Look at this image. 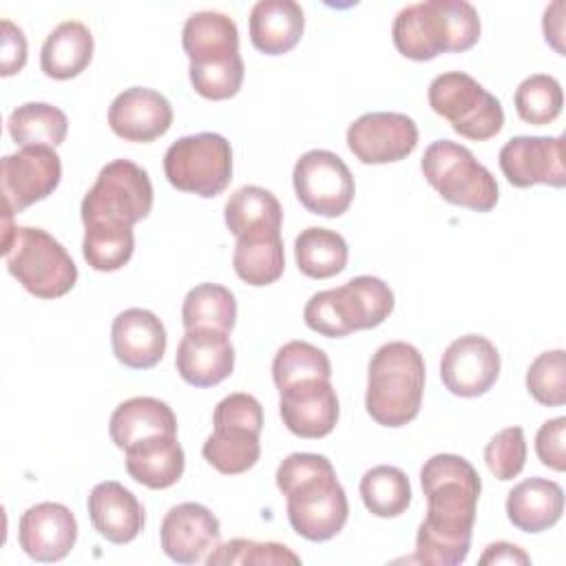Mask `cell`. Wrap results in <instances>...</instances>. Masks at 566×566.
<instances>
[{"instance_id":"1","label":"cell","mask_w":566,"mask_h":566,"mask_svg":"<svg viewBox=\"0 0 566 566\" xmlns=\"http://www.w3.org/2000/svg\"><path fill=\"white\" fill-rule=\"evenodd\" d=\"M427 515L416 533V559L458 566L467 559L482 482L473 464L455 453H436L420 469Z\"/></svg>"},{"instance_id":"2","label":"cell","mask_w":566,"mask_h":566,"mask_svg":"<svg viewBox=\"0 0 566 566\" xmlns=\"http://www.w3.org/2000/svg\"><path fill=\"white\" fill-rule=\"evenodd\" d=\"M290 526L310 542H327L347 522L349 504L332 462L318 453H290L276 469Z\"/></svg>"},{"instance_id":"3","label":"cell","mask_w":566,"mask_h":566,"mask_svg":"<svg viewBox=\"0 0 566 566\" xmlns=\"http://www.w3.org/2000/svg\"><path fill=\"white\" fill-rule=\"evenodd\" d=\"M480 15L464 0H427L407 4L391 24V40L400 55L427 62L440 53L469 51L480 40Z\"/></svg>"},{"instance_id":"4","label":"cell","mask_w":566,"mask_h":566,"mask_svg":"<svg viewBox=\"0 0 566 566\" xmlns=\"http://www.w3.org/2000/svg\"><path fill=\"white\" fill-rule=\"evenodd\" d=\"M424 358L405 340L380 345L367 367L365 409L382 427L409 424L422 405Z\"/></svg>"},{"instance_id":"5","label":"cell","mask_w":566,"mask_h":566,"mask_svg":"<svg viewBox=\"0 0 566 566\" xmlns=\"http://www.w3.org/2000/svg\"><path fill=\"white\" fill-rule=\"evenodd\" d=\"M2 254L9 274L38 298H60L77 281L66 248L42 228L11 226V214H4Z\"/></svg>"},{"instance_id":"6","label":"cell","mask_w":566,"mask_h":566,"mask_svg":"<svg viewBox=\"0 0 566 566\" xmlns=\"http://www.w3.org/2000/svg\"><path fill=\"white\" fill-rule=\"evenodd\" d=\"M394 305L391 287L378 276L363 274L340 287L312 294L303 321L321 336L343 338L358 329L378 327L394 312Z\"/></svg>"},{"instance_id":"7","label":"cell","mask_w":566,"mask_h":566,"mask_svg":"<svg viewBox=\"0 0 566 566\" xmlns=\"http://www.w3.org/2000/svg\"><path fill=\"white\" fill-rule=\"evenodd\" d=\"M420 170L429 186L453 206L489 212L497 203L495 177L458 142L438 139L429 144L420 159Z\"/></svg>"},{"instance_id":"8","label":"cell","mask_w":566,"mask_h":566,"mask_svg":"<svg viewBox=\"0 0 566 566\" xmlns=\"http://www.w3.org/2000/svg\"><path fill=\"white\" fill-rule=\"evenodd\" d=\"M212 424L214 431L201 447L208 464L223 475H239L259 462L263 407L254 396L237 391L219 400Z\"/></svg>"},{"instance_id":"9","label":"cell","mask_w":566,"mask_h":566,"mask_svg":"<svg viewBox=\"0 0 566 566\" xmlns=\"http://www.w3.org/2000/svg\"><path fill=\"white\" fill-rule=\"evenodd\" d=\"M427 97L433 113L444 117L451 128L467 139H491L504 126L500 99L462 71L436 75L429 84Z\"/></svg>"},{"instance_id":"10","label":"cell","mask_w":566,"mask_h":566,"mask_svg":"<svg viewBox=\"0 0 566 566\" xmlns=\"http://www.w3.org/2000/svg\"><path fill=\"white\" fill-rule=\"evenodd\" d=\"M164 172L168 184L181 192L217 197L232 179L230 142L219 133L179 137L164 155Z\"/></svg>"},{"instance_id":"11","label":"cell","mask_w":566,"mask_h":566,"mask_svg":"<svg viewBox=\"0 0 566 566\" xmlns=\"http://www.w3.org/2000/svg\"><path fill=\"white\" fill-rule=\"evenodd\" d=\"M153 210V184L148 172L130 159L108 161L80 206L82 223L111 221L135 226Z\"/></svg>"},{"instance_id":"12","label":"cell","mask_w":566,"mask_h":566,"mask_svg":"<svg viewBox=\"0 0 566 566\" xmlns=\"http://www.w3.org/2000/svg\"><path fill=\"white\" fill-rule=\"evenodd\" d=\"M294 192L305 210L321 217H340L349 210L356 192L354 175L332 150L303 153L292 170Z\"/></svg>"},{"instance_id":"13","label":"cell","mask_w":566,"mask_h":566,"mask_svg":"<svg viewBox=\"0 0 566 566\" xmlns=\"http://www.w3.org/2000/svg\"><path fill=\"white\" fill-rule=\"evenodd\" d=\"M62 179V161L51 146H24L2 157V206L4 214L22 212L46 199Z\"/></svg>"},{"instance_id":"14","label":"cell","mask_w":566,"mask_h":566,"mask_svg":"<svg viewBox=\"0 0 566 566\" xmlns=\"http://www.w3.org/2000/svg\"><path fill=\"white\" fill-rule=\"evenodd\" d=\"M347 146L360 164H391L418 146V126L405 113H365L347 128Z\"/></svg>"},{"instance_id":"15","label":"cell","mask_w":566,"mask_h":566,"mask_svg":"<svg viewBox=\"0 0 566 566\" xmlns=\"http://www.w3.org/2000/svg\"><path fill=\"white\" fill-rule=\"evenodd\" d=\"M500 376L497 347L480 334H464L449 343L440 360L442 385L460 398L486 394Z\"/></svg>"},{"instance_id":"16","label":"cell","mask_w":566,"mask_h":566,"mask_svg":"<svg viewBox=\"0 0 566 566\" xmlns=\"http://www.w3.org/2000/svg\"><path fill=\"white\" fill-rule=\"evenodd\" d=\"M500 170L509 184L515 188H528L535 184H546L553 188H564V137H537L520 135L509 139L500 148Z\"/></svg>"},{"instance_id":"17","label":"cell","mask_w":566,"mask_h":566,"mask_svg":"<svg viewBox=\"0 0 566 566\" xmlns=\"http://www.w3.org/2000/svg\"><path fill=\"white\" fill-rule=\"evenodd\" d=\"M283 424L298 438L318 440L334 431L338 422V396L329 380L310 378L279 391Z\"/></svg>"},{"instance_id":"18","label":"cell","mask_w":566,"mask_h":566,"mask_svg":"<svg viewBox=\"0 0 566 566\" xmlns=\"http://www.w3.org/2000/svg\"><path fill=\"white\" fill-rule=\"evenodd\" d=\"M221 537L214 513L199 502L172 506L159 526L161 551L179 564H197L210 553Z\"/></svg>"},{"instance_id":"19","label":"cell","mask_w":566,"mask_h":566,"mask_svg":"<svg viewBox=\"0 0 566 566\" xmlns=\"http://www.w3.org/2000/svg\"><path fill=\"white\" fill-rule=\"evenodd\" d=\"M77 539V520L60 502H40L29 506L18 524L20 548L35 562L64 559Z\"/></svg>"},{"instance_id":"20","label":"cell","mask_w":566,"mask_h":566,"mask_svg":"<svg viewBox=\"0 0 566 566\" xmlns=\"http://www.w3.org/2000/svg\"><path fill=\"white\" fill-rule=\"evenodd\" d=\"M172 124L170 102L155 88L133 86L122 91L108 106L111 130L126 139L146 144L168 133Z\"/></svg>"},{"instance_id":"21","label":"cell","mask_w":566,"mask_h":566,"mask_svg":"<svg viewBox=\"0 0 566 566\" xmlns=\"http://www.w3.org/2000/svg\"><path fill=\"white\" fill-rule=\"evenodd\" d=\"M175 367L192 387H212L223 382L234 369V347L228 332L186 329L177 345Z\"/></svg>"},{"instance_id":"22","label":"cell","mask_w":566,"mask_h":566,"mask_svg":"<svg viewBox=\"0 0 566 566\" xmlns=\"http://www.w3.org/2000/svg\"><path fill=\"white\" fill-rule=\"evenodd\" d=\"M111 345L122 365L130 369H150L166 352L164 323L150 310H124L113 318Z\"/></svg>"},{"instance_id":"23","label":"cell","mask_w":566,"mask_h":566,"mask_svg":"<svg viewBox=\"0 0 566 566\" xmlns=\"http://www.w3.org/2000/svg\"><path fill=\"white\" fill-rule=\"evenodd\" d=\"M86 509L93 528L111 544L133 542L146 522L142 502L115 480L95 484L88 493Z\"/></svg>"},{"instance_id":"24","label":"cell","mask_w":566,"mask_h":566,"mask_svg":"<svg viewBox=\"0 0 566 566\" xmlns=\"http://www.w3.org/2000/svg\"><path fill=\"white\" fill-rule=\"evenodd\" d=\"M108 433L115 447L126 451L153 438L177 436V418L168 402L153 396H135L115 407Z\"/></svg>"},{"instance_id":"25","label":"cell","mask_w":566,"mask_h":566,"mask_svg":"<svg viewBox=\"0 0 566 566\" xmlns=\"http://www.w3.org/2000/svg\"><path fill=\"white\" fill-rule=\"evenodd\" d=\"M181 46L195 66L230 62L239 55L237 22L219 11H197L184 24Z\"/></svg>"},{"instance_id":"26","label":"cell","mask_w":566,"mask_h":566,"mask_svg":"<svg viewBox=\"0 0 566 566\" xmlns=\"http://www.w3.org/2000/svg\"><path fill=\"white\" fill-rule=\"evenodd\" d=\"M250 42L265 55L292 51L303 35L305 13L294 0H259L250 9Z\"/></svg>"},{"instance_id":"27","label":"cell","mask_w":566,"mask_h":566,"mask_svg":"<svg viewBox=\"0 0 566 566\" xmlns=\"http://www.w3.org/2000/svg\"><path fill=\"white\" fill-rule=\"evenodd\" d=\"M564 513V491L546 478H528L515 484L506 497V517L522 533H542L555 526Z\"/></svg>"},{"instance_id":"28","label":"cell","mask_w":566,"mask_h":566,"mask_svg":"<svg viewBox=\"0 0 566 566\" xmlns=\"http://www.w3.org/2000/svg\"><path fill=\"white\" fill-rule=\"evenodd\" d=\"M93 49L88 27L77 20H64L46 35L40 51V69L46 77L71 80L91 64Z\"/></svg>"},{"instance_id":"29","label":"cell","mask_w":566,"mask_h":566,"mask_svg":"<svg viewBox=\"0 0 566 566\" xmlns=\"http://www.w3.org/2000/svg\"><path fill=\"white\" fill-rule=\"evenodd\" d=\"M128 475L148 489H168L179 482L186 455L177 436L153 438L124 451Z\"/></svg>"},{"instance_id":"30","label":"cell","mask_w":566,"mask_h":566,"mask_svg":"<svg viewBox=\"0 0 566 566\" xmlns=\"http://www.w3.org/2000/svg\"><path fill=\"white\" fill-rule=\"evenodd\" d=\"M232 268L237 276L252 287L279 281L285 270L281 232H254L239 237L232 254Z\"/></svg>"},{"instance_id":"31","label":"cell","mask_w":566,"mask_h":566,"mask_svg":"<svg viewBox=\"0 0 566 566\" xmlns=\"http://www.w3.org/2000/svg\"><path fill=\"white\" fill-rule=\"evenodd\" d=\"M223 219L237 239L254 232H281L283 208L270 190L261 186H241L226 201Z\"/></svg>"},{"instance_id":"32","label":"cell","mask_w":566,"mask_h":566,"mask_svg":"<svg viewBox=\"0 0 566 566\" xmlns=\"http://www.w3.org/2000/svg\"><path fill=\"white\" fill-rule=\"evenodd\" d=\"M347 241L329 228L310 226L294 239V259L301 274L310 279H332L347 268Z\"/></svg>"},{"instance_id":"33","label":"cell","mask_w":566,"mask_h":566,"mask_svg":"<svg viewBox=\"0 0 566 566\" xmlns=\"http://www.w3.org/2000/svg\"><path fill=\"white\" fill-rule=\"evenodd\" d=\"M7 130L18 146H60L69 130L64 111L46 102H27L18 106L9 119Z\"/></svg>"},{"instance_id":"34","label":"cell","mask_w":566,"mask_h":566,"mask_svg":"<svg viewBox=\"0 0 566 566\" xmlns=\"http://www.w3.org/2000/svg\"><path fill=\"white\" fill-rule=\"evenodd\" d=\"M181 323L186 329H219L232 332L237 323V301L226 285L199 283L181 305Z\"/></svg>"},{"instance_id":"35","label":"cell","mask_w":566,"mask_h":566,"mask_svg":"<svg viewBox=\"0 0 566 566\" xmlns=\"http://www.w3.org/2000/svg\"><path fill=\"white\" fill-rule=\"evenodd\" d=\"M135 250V234L130 226L93 221L84 223L82 254L84 261L97 272H115L124 268Z\"/></svg>"},{"instance_id":"36","label":"cell","mask_w":566,"mask_h":566,"mask_svg":"<svg viewBox=\"0 0 566 566\" xmlns=\"http://www.w3.org/2000/svg\"><path fill=\"white\" fill-rule=\"evenodd\" d=\"M358 491L365 509L376 517H398L411 504L409 478L391 464H378L365 471Z\"/></svg>"},{"instance_id":"37","label":"cell","mask_w":566,"mask_h":566,"mask_svg":"<svg viewBox=\"0 0 566 566\" xmlns=\"http://www.w3.org/2000/svg\"><path fill=\"white\" fill-rule=\"evenodd\" d=\"M272 378L279 391L310 378L329 380L332 363L327 354L316 345L305 340H290L276 352L272 360Z\"/></svg>"},{"instance_id":"38","label":"cell","mask_w":566,"mask_h":566,"mask_svg":"<svg viewBox=\"0 0 566 566\" xmlns=\"http://www.w3.org/2000/svg\"><path fill=\"white\" fill-rule=\"evenodd\" d=\"M513 102L522 122L544 126L559 117L564 106V93L553 75L533 73L520 82Z\"/></svg>"},{"instance_id":"39","label":"cell","mask_w":566,"mask_h":566,"mask_svg":"<svg viewBox=\"0 0 566 566\" xmlns=\"http://www.w3.org/2000/svg\"><path fill=\"white\" fill-rule=\"evenodd\" d=\"M208 566L217 564H256V566H276V564H301V557L283 544L276 542H254V539H230L226 544H217L206 557Z\"/></svg>"},{"instance_id":"40","label":"cell","mask_w":566,"mask_h":566,"mask_svg":"<svg viewBox=\"0 0 566 566\" xmlns=\"http://www.w3.org/2000/svg\"><path fill=\"white\" fill-rule=\"evenodd\" d=\"M528 394L544 407L566 402V356L564 349L542 352L526 371Z\"/></svg>"},{"instance_id":"41","label":"cell","mask_w":566,"mask_h":566,"mask_svg":"<svg viewBox=\"0 0 566 566\" xmlns=\"http://www.w3.org/2000/svg\"><path fill=\"white\" fill-rule=\"evenodd\" d=\"M245 66L241 55L232 57L230 62L223 64H210V66H188V77L192 88L206 97V99H230L239 93L243 84Z\"/></svg>"},{"instance_id":"42","label":"cell","mask_w":566,"mask_h":566,"mask_svg":"<svg viewBox=\"0 0 566 566\" xmlns=\"http://www.w3.org/2000/svg\"><path fill=\"white\" fill-rule=\"evenodd\" d=\"M484 462L502 482L517 478L526 464V440L522 427H506L495 433L484 447Z\"/></svg>"},{"instance_id":"43","label":"cell","mask_w":566,"mask_h":566,"mask_svg":"<svg viewBox=\"0 0 566 566\" xmlns=\"http://www.w3.org/2000/svg\"><path fill=\"white\" fill-rule=\"evenodd\" d=\"M564 433H566V418L559 416V418L546 420L535 436V453L539 462L553 471L566 469Z\"/></svg>"},{"instance_id":"44","label":"cell","mask_w":566,"mask_h":566,"mask_svg":"<svg viewBox=\"0 0 566 566\" xmlns=\"http://www.w3.org/2000/svg\"><path fill=\"white\" fill-rule=\"evenodd\" d=\"M0 29H2V49H0L2 69H0V75L9 77V75L20 73L27 64V38L22 33V29L18 24H13L11 20H7V18L0 22Z\"/></svg>"},{"instance_id":"45","label":"cell","mask_w":566,"mask_h":566,"mask_svg":"<svg viewBox=\"0 0 566 566\" xmlns=\"http://www.w3.org/2000/svg\"><path fill=\"white\" fill-rule=\"evenodd\" d=\"M480 564H531V557L511 542H495L489 544L480 557Z\"/></svg>"},{"instance_id":"46","label":"cell","mask_w":566,"mask_h":566,"mask_svg":"<svg viewBox=\"0 0 566 566\" xmlns=\"http://www.w3.org/2000/svg\"><path fill=\"white\" fill-rule=\"evenodd\" d=\"M562 11H564V2L557 0L553 2L551 7H546L544 11V20H542V27H544V38L546 42L559 53L564 55V46H562V35H564V18H562Z\"/></svg>"}]
</instances>
